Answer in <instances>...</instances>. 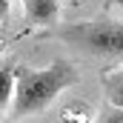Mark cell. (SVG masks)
Masks as SVG:
<instances>
[{
  "mask_svg": "<svg viewBox=\"0 0 123 123\" xmlns=\"http://www.w3.org/2000/svg\"><path fill=\"white\" fill-rule=\"evenodd\" d=\"M80 80L74 63L55 57L46 69L17 66L14 72V97H12V117H29L43 109H49L57 94L66 92Z\"/></svg>",
  "mask_w": 123,
  "mask_h": 123,
  "instance_id": "6da1fadb",
  "label": "cell"
},
{
  "mask_svg": "<svg viewBox=\"0 0 123 123\" xmlns=\"http://www.w3.org/2000/svg\"><path fill=\"white\" fill-rule=\"evenodd\" d=\"M52 37L63 40L66 46L106 60H123V20L100 14L94 20H77L66 26H52Z\"/></svg>",
  "mask_w": 123,
  "mask_h": 123,
  "instance_id": "7a4b0ae2",
  "label": "cell"
},
{
  "mask_svg": "<svg viewBox=\"0 0 123 123\" xmlns=\"http://www.w3.org/2000/svg\"><path fill=\"white\" fill-rule=\"evenodd\" d=\"M23 14H26L29 26L52 29L60 17V3L57 0H23Z\"/></svg>",
  "mask_w": 123,
  "mask_h": 123,
  "instance_id": "3957f363",
  "label": "cell"
},
{
  "mask_svg": "<svg viewBox=\"0 0 123 123\" xmlns=\"http://www.w3.org/2000/svg\"><path fill=\"white\" fill-rule=\"evenodd\" d=\"M100 86H103V94H106V103L123 109V66L106 69L100 74Z\"/></svg>",
  "mask_w": 123,
  "mask_h": 123,
  "instance_id": "277c9868",
  "label": "cell"
},
{
  "mask_svg": "<svg viewBox=\"0 0 123 123\" xmlns=\"http://www.w3.org/2000/svg\"><path fill=\"white\" fill-rule=\"evenodd\" d=\"M14 72H17L14 57H3L0 60V112L12 106V97H14Z\"/></svg>",
  "mask_w": 123,
  "mask_h": 123,
  "instance_id": "5b68a950",
  "label": "cell"
},
{
  "mask_svg": "<svg viewBox=\"0 0 123 123\" xmlns=\"http://www.w3.org/2000/svg\"><path fill=\"white\" fill-rule=\"evenodd\" d=\"M63 123H92V106L83 100H74L63 109Z\"/></svg>",
  "mask_w": 123,
  "mask_h": 123,
  "instance_id": "8992f818",
  "label": "cell"
},
{
  "mask_svg": "<svg viewBox=\"0 0 123 123\" xmlns=\"http://www.w3.org/2000/svg\"><path fill=\"white\" fill-rule=\"evenodd\" d=\"M94 123H123V109H120V106H112V103H106V106L97 112Z\"/></svg>",
  "mask_w": 123,
  "mask_h": 123,
  "instance_id": "52a82bcc",
  "label": "cell"
},
{
  "mask_svg": "<svg viewBox=\"0 0 123 123\" xmlns=\"http://www.w3.org/2000/svg\"><path fill=\"white\" fill-rule=\"evenodd\" d=\"M9 12H12V0H0V23H9Z\"/></svg>",
  "mask_w": 123,
  "mask_h": 123,
  "instance_id": "ba28073f",
  "label": "cell"
},
{
  "mask_svg": "<svg viewBox=\"0 0 123 123\" xmlns=\"http://www.w3.org/2000/svg\"><path fill=\"white\" fill-rule=\"evenodd\" d=\"M86 0H69V6H83Z\"/></svg>",
  "mask_w": 123,
  "mask_h": 123,
  "instance_id": "9c48e42d",
  "label": "cell"
},
{
  "mask_svg": "<svg viewBox=\"0 0 123 123\" xmlns=\"http://www.w3.org/2000/svg\"><path fill=\"white\" fill-rule=\"evenodd\" d=\"M112 3H117V6H120V9H123V0H112Z\"/></svg>",
  "mask_w": 123,
  "mask_h": 123,
  "instance_id": "30bf717a",
  "label": "cell"
},
{
  "mask_svg": "<svg viewBox=\"0 0 123 123\" xmlns=\"http://www.w3.org/2000/svg\"><path fill=\"white\" fill-rule=\"evenodd\" d=\"M0 49H3V43H0Z\"/></svg>",
  "mask_w": 123,
  "mask_h": 123,
  "instance_id": "8fae6325",
  "label": "cell"
}]
</instances>
